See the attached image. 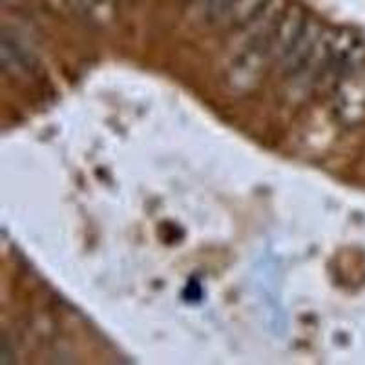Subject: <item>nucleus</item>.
<instances>
[{
    "mask_svg": "<svg viewBox=\"0 0 365 365\" xmlns=\"http://www.w3.org/2000/svg\"><path fill=\"white\" fill-rule=\"evenodd\" d=\"M237 2L240 0H195V6L203 13V17L216 21V19H223L230 15V11H232Z\"/></svg>",
    "mask_w": 365,
    "mask_h": 365,
    "instance_id": "nucleus-1",
    "label": "nucleus"
}]
</instances>
